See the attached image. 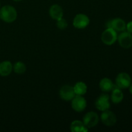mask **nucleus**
Wrapping results in <instances>:
<instances>
[{"label": "nucleus", "instance_id": "obj_8", "mask_svg": "<svg viewBox=\"0 0 132 132\" xmlns=\"http://www.w3.org/2000/svg\"><path fill=\"white\" fill-rule=\"evenodd\" d=\"M101 119L104 125L108 126H113L117 122V117L115 113L108 110L103 111L101 116Z\"/></svg>", "mask_w": 132, "mask_h": 132}, {"label": "nucleus", "instance_id": "obj_16", "mask_svg": "<svg viewBox=\"0 0 132 132\" xmlns=\"http://www.w3.org/2000/svg\"><path fill=\"white\" fill-rule=\"evenodd\" d=\"M70 130L72 132H86L88 131V128L85 126L83 122L76 120L71 124Z\"/></svg>", "mask_w": 132, "mask_h": 132}, {"label": "nucleus", "instance_id": "obj_15", "mask_svg": "<svg viewBox=\"0 0 132 132\" xmlns=\"http://www.w3.org/2000/svg\"><path fill=\"white\" fill-rule=\"evenodd\" d=\"M100 89L104 92H108L112 90L114 88V85L111 79L108 78H104L101 80L99 82Z\"/></svg>", "mask_w": 132, "mask_h": 132}, {"label": "nucleus", "instance_id": "obj_20", "mask_svg": "<svg viewBox=\"0 0 132 132\" xmlns=\"http://www.w3.org/2000/svg\"><path fill=\"white\" fill-rule=\"evenodd\" d=\"M126 29H127L128 32H130V34H132V21L129 22V23L126 24Z\"/></svg>", "mask_w": 132, "mask_h": 132}, {"label": "nucleus", "instance_id": "obj_17", "mask_svg": "<svg viewBox=\"0 0 132 132\" xmlns=\"http://www.w3.org/2000/svg\"><path fill=\"white\" fill-rule=\"evenodd\" d=\"M73 88L76 95H83L87 92V86L83 82H77Z\"/></svg>", "mask_w": 132, "mask_h": 132}, {"label": "nucleus", "instance_id": "obj_10", "mask_svg": "<svg viewBox=\"0 0 132 132\" xmlns=\"http://www.w3.org/2000/svg\"><path fill=\"white\" fill-rule=\"evenodd\" d=\"M120 46L125 48H129L132 46V35L128 32H123L117 37Z\"/></svg>", "mask_w": 132, "mask_h": 132}, {"label": "nucleus", "instance_id": "obj_14", "mask_svg": "<svg viewBox=\"0 0 132 132\" xmlns=\"http://www.w3.org/2000/svg\"><path fill=\"white\" fill-rule=\"evenodd\" d=\"M124 97V95L122 92L121 91V89L119 88L116 85L114 88L112 90V94L111 95V99H112V101L115 104H119V103H121Z\"/></svg>", "mask_w": 132, "mask_h": 132}, {"label": "nucleus", "instance_id": "obj_2", "mask_svg": "<svg viewBox=\"0 0 132 132\" xmlns=\"http://www.w3.org/2000/svg\"><path fill=\"white\" fill-rule=\"evenodd\" d=\"M117 39V32L112 28H107L102 34L101 40L106 45H112Z\"/></svg>", "mask_w": 132, "mask_h": 132}, {"label": "nucleus", "instance_id": "obj_11", "mask_svg": "<svg viewBox=\"0 0 132 132\" xmlns=\"http://www.w3.org/2000/svg\"><path fill=\"white\" fill-rule=\"evenodd\" d=\"M59 95L63 100L69 101L72 100V99L76 95V94L72 86L70 85H64L60 89Z\"/></svg>", "mask_w": 132, "mask_h": 132}, {"label": "nucleus", "instance_id": "obj_13", "mask_svg": "<svg viewBox=\"0 0 132 132\" xmlns=\"http://www.w3.org/2000/svg\"><path fill=\"white\" fill-rule=\"evenodd\" d=\"M13 70V66L9 61L1 62L0 63V76L6 77L9 76Z\"/></svg>", "mask_w": 132, "mask_h": 132}, {"label": "nucleus", "instance_id": "obj_3", "mask_svg": "<svg viewBox=\"0 0 132 132\" xmlns=\"http://www.w3.org/2000/svg\"><path fill=\"white\" fill-rule=\"evenodd\" d=\"M116 86L120 89H125L129 88L131 83V79L127 73H119L116 79Z\"/></svg>", "mask_w": 132, "mask_h": 132}, {"label": "nucleus", "instance_id": "obj_7", "mask_svg": "<svg viewBox=\"0 0 132 132\" xmlns=\"http://www.w3.org/2000/svg\"><path fill=\"white\" fill-rule=\"evenodd\" d=\"M86 101L82 95H76L72 100V107L75 111L81 112L86 107Z\"/></svg>", "mask_w": 132, "mask_h": 132}, {"label": "nucleus", "instance_id": "obj_4", "mask_svg": "<svg viewBox=\"0 0 132 132\" xmlns=\"http://www.w3.org/2000/svg\"><path fill=\"white\" fill-rule=\"evenodd\" d=\"M99 121V116L94 112H89L83 117V123L86 128H90L96 126Z\"/></svg>", "mask_w": 132, "mask_h": 132}, {"label": "nucleus", "instance_id": "obj_21", "mask_svg": "<svg viewBox=\"0 0 132 132\" xmlns=\"http://www.w3.org/2000/svg\"><path fill=\"white\" fill-rule=\"evenodd\" d=\"M129 87H130V93H131V94H132V84H131V85H130V86H129Z\"/></svg>", "mask_w": 132, "mask_h": 132}, {"label": "nucleus", "instance_id": "obj_6", "mask_svg": "<svg viewBox=\"0 0 132 132\" xmlns=\"http://www.w3.org/2000/svg\"><path fill=\"white\" fill-rule=\"evenodd\" d=\"M90 23V19L86 15L79 14L76 15L73 21V25L75 28L78 29H84L88 27Z\"/></svg>", "mask_w": 132, "mask_h": 132}, {"label": "nucleus", "instance_id": "obj_5", "mask_svg": "<svg viewBox=\"0 0 132 132\" xmlns=\"http://www.w3.org/2000/svg\"><path fill=\"white\" fill-rule=\"evenodd\" d=\"M95 105L97 109L102 112L109 109L110 108L109 95L107 94H101L95 101Z\"/></svg>", "mask_w": 132, "mask_h": 132}, {"label": "nucleus", "instance_id": "obj_19", "mask_svg": "<svg viewBox=\"0 0 132 132\" xmlns=\"http://www.w3.org/2000/svg\"><path fill=\"white\" fill-rule=\"evenodd\" d=\"M57 27L60 30H64L67 27V26H68V23H67V21L65 19H63V18H62L57 20Z\"/></svg>", "mask_w": 132, "mask_h": 132}, {"label": "nucleus", "instance_id": "obj_22", "mask_svg": "<svg viewBox=\"0 0 132 132\" xmlns=\"http://www.w3.org/2000/svg\"><path fill=\"white\" fill-rule=\"evenodd\" d=\"M14 1H16V2H19V1H22V0H14Z\"/></svg>", "mask_w": 132, "mask_h": 132}, {"label": "nucleus", "instance_id": "obj_12", "mask_svg": "<svg viewBox=\"0 0 132 132\" xmlns=\"http://www.w3.org/2000/svg\"><path fill=\"white\" fill-rule=\"evenodd\" d=\"M49 14L53 19L57 21L63 16V10L59 5H53L49 10Z\"/></svg>", "mask_w": 132, "mask_h": 132}, {"label": "nucleus", "instance_id": "obj_9", "mask_svg": "<svg viewBox=\"0 0 132 132\" xmlns=\"http://www.w3.org/2000/svg\"><path fill=\"white\" fill-rule=\"evenodd\" d=\"M107 28H112L116 32H123L126 30V24L123 19L121 18H115L109 21L106 23Z\"/></svg>", "mask_w": 132, "mask_h": 132}, {"label": "nucleus", "instance_id": "obj_1", "mask_svg": "<svg viewBox=\"0 0 132 132\" xmlns=\"http://www.w3.org/2000/svg\"><path fill=\"white\" fill-rule=\"evenodd\" d=\"M0 18L6 23H12L17 18V11L15 8L6 5L0 10Z\"/></svg>", "mask_w": 132, "mask_h": 132}, {"label": "nucleus", "instance_id": "obj_18", "mask_svg": "<svg viewBox=\"0 0 132 132\" xmlns=\"http://www.w3.org/2000/svg\"><path fill=\"white\" fill-rule=\"evenodd\" d=\"M13 70L14 72L18 74H22V73H24L26 72V68L25 64L23 63L20 61H18L14 64V67H13Z\"/></svg>", "mask_w": 132, "mask_h": 132}]
</instances>
